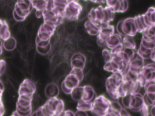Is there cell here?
<instances>
[{
    "label": "cell",
    "instance_id": "cell-1",
    "mask_svg": "<svg viewBox=\"0 0 155 116\" xmlns=\"http://www.w3.org/2000/svg\"><path fill=\"white\" fill-rule=\"evenodd\" d=\"M111 102L104 95H99L95 98L92 102L90 111L94 116H105L107 114Z\"/></svg>",
    "mask_w": 155,
    "mask_h": 116
},
{
    "label": "cell",
    "instance_id": "cell-2",
    "mask_svg": "<svg viewBox=\"0 0 155 116\" xmlns=\"http://www.w3.org/2000/svg\"><path fill=\"white\" fill-rule=\"evenodd\" d=\"M42 106L48 116H56L61 114L64 109L63 101L57 97L48 98Z\"/></svg>",
    "mask_w": 155,
    "mask_h": 116
},
{
    "label": "cell",
    "instance_id": "cell-3",
    "mask_svg": "<svg viewBox=\"0 0 155 116\" xmlns=\"http://www.w3.org/2000/svg\"><path fill=\"white\" fill-rule=\"evenodd\" d=\"M81 81L73 73L70 72L67 76L65 80L61 84V88L64 93L66 94H70L71 91L77 87Z\"/></svg>",
    "mask_w": 155,
    "mask_h": 116
},
{
    "label": "cell",
    "instance_id": "cell-4",
    "mask_svg": "<svg viewBox=\"0 0 155 116\" xmlns=\"http://www.w3.org/2000/svg\"><path fill=\"white\" fill-rule=\"evenodd\" d=\"M36 90L35 83L29 79H24L19 86L18 94H31L33 95Z\"/></svg>",
    "mask_w": 155,
    "mask_h": 116
},
{
    "label": "cell",
    "instance_id": "cell-5",
    "mask_svg": "<svg viewBox=\"0 0 155 116\" xmlns=\"http://www.w3.org/2000/svg\"><path fill=\"white\" fill-rule=\"evenodd\" d=\"M122 31L124 35L133 36L136 34L137 30L134 24L133 18H128L124 20L122 24Z\"/></svg>",
    "mask_w": 155,
    "mask_h": 116
},
{
    "label": "cell",
    "instance_id": "cell-6",
    "mask_svg": "<svg viewBox=\"0 0 155 116\" xmlns=\"http://www.w3.org/2000/svg\"><path fill=\"white\" fill-rule=\"evenodd\" d=\"M44 93L45 97L48 98L57 97L59 94V88L55 83H48L45 88Z\"/></svg>",
    "mask_w": 155,
    "mask_h": 116
},
{
    "label": "cell",
    "instance_id": "cell-7",
    "mask_svg": "<svg viewBox=\"0 0 155 116\" xmlns=\"http://www.w3.org/2000/svg\"><path fill=\"white\" fill-rule=\"evenodd\" d=\"M96 94L93 88L90 86H84L81 100L84 102H93Z\"/></svg>",
    "mask_w": 155,
    "mask_h": 116
},
{
    "label": "cell",
    "instance_id": "cell-8",
    "mask_svg": "<svg viewBox=\"0 0 155 116\" xmlns=\"http://www.w3.org/2000/svg\"><path fill=\"white\" fill-rule=\"evenodd\" d=\"M105 42L106 45L110 49H112L118 44L122 43L121 36L113 33L105 40Z\"/></svg>",
    "mask_w": 155,
    "mask_h": 116
},
{
    "label": "cell",
    "instance_id": "cell-9",
    "mask_svg": "<svg viewBox=\"0 0 155 116\" xmlns=\"http://www.w3.org/2000/svg\"><path fill=\"white\" fill-rule=\"evenodd\" d=\"M17 46V41L14 37L10 36L8 39L4 40L2 47L6 51H13Z\"/></svg>",
    "mask_w": 155,
    "mask_h": 116
},
{
    "label": "cell",
    "instance_id": "cell-10",
    "mask_svg": "<svg viewBox=\"0 0 155 116\" xmlns=\"http://www.w3.org/2000/svg\"><path fill=\"white\" fill-rule=\"evenodd\" d=\"M10 34L8 24L5 20H3L2 24L0 27V39L4 40L11 36Z\"/></svg>",
    "mask_w": 155,
    "mask_h": 116
},
{
    "label": "cell",
    "instance_id": "cell-11",
    "mask_svg": "<svg viewBox=\"0 0 155 116\" xmlns=\"http://www.w3.org/2000/svg\"><path fill=\"white\" fill-rule=\"evenodd\" d=\"M135 95V102L134 104V106L130 109H131L133 112H139L141 108L142 107L143 105V97L142 95L139 94L137 93L134 94Z\"/></svg>",
    "mask_w": 155,
    "mask_h": 116
},
{
    "label": "cell",
    "instance_id": "cell-12",
    "mask_svg": "<svg viewBox=\"0 0 155 116\" xmlns=\"http://www.w3.org/2000/svg\"><path fill=\"white\" fill-rule=\"evenodd\" d=\"M83 90L84 86H77L74 88L70 93L73 100H74L76 102H79L81 100L83 94Z\"/></svg>",
    "mask_w": 155,
    "mask_h": 116
},
{
    "label": "cell",
    "instance_id": "cell-13",
    "mask_svg": "<svg viewBox=\"0 0 155 116\" xmlns=\"http://www.w3.org/2000/svg\"><path fill=\"white\" fill-rule=\"evenodd\" d=\"M92 102H84L82 100H80L78 103L76 108L78 111H84V112L89 111L91 109Z\"/></svg>",
    "mask_w": 155,
    "mask_h": 116
},
{
    "label": "cell",
    "instance_id": "cell-14",
    "mask_svg": "<svg viewBox=\"0 0 155 116\" xmlns=\"http://www.w3.org/2000/svg\"><path fill=\"white\" fill-rule=\"evenodd\" d=\"M122 45L124 48H130L133 50L135 49L136 47L134 40L130 36H126L124 38Z\"/></svg>",
    "mask_w": 155,
    "mask_h": 116
},
{
    "label": "cell",
    "instance_id": "cell-15",
    "mask_svg": "<svg viewBox=\"0 0 155 116\" xmlns=\"http://www.w3.org/2000/svg\"><path fill=\"white\" fill-rule=\"evenodd\" d=\"M85 63H86L85 62L79 59H71V65L72 68H75L84 69V68L85 67Z\"/></svg>",
    "mask_w": 155,
    "mask_h": 116
},
{
    "label": "cell",
    "instance_id": "cell-16",
    "mask_svg": "<svg viewBox=\"0 0 155 116\" xmlns=\"http://www.w3.org/2000/svg\"><path fill=\"white\" fill-rule=\"evenodd\" d=\"M36 51L40 54H42V55H46L48 54L52 49V47L50 44H49L47 46L45 47H40L36 46Z\"/></svg>",
    "mask_w": 155,
    "mask_h": 116
},
{
    "label": "cell",
    "instance_id": "cell-17",
    "mask_svg": "<svg viewBox=\"0 0 155 116\" xmlns=\"http://www.w3.org/2000/svg\"><path fill=\"white\" fill-rule=\"evenodd\" d=\"M112 54L110 53V52L107 50H104L102 52V57L105 62V63H107L110 61L111 59Z\"/></svg>",
    "mask_w": 155,
    "mask_h": 116
},
{
    "label": "cell",
    "instance_id": "cell-18",
    "mask_svg": "<svg viewBox=\"0 0 155 116\" xmlns=\"http://www.w3.org/2000/svg\"><path fill=\"white\" fill-rule=\"evenodd\" d=\"M31 102L32 101L25 100L20 97H18L16 102V105H18L21 106H31Z\"/></svg>",
    "mask_w": 155,
    "mask_h": 116
},
{
    "label": "cell",
    "instance_id": "cell-19",
    "mask_svg": "<svg viewBox=\"0 0 155 116\" xmlns=\"http://www.w3.org/2000/svg\"><path fill=\"white\" fill-rule=\"evenodd\" d=\"M149 106H148L147 105L143 103L142 107L141 108L140 112V116H149Z\"/></svg>",
    "mask_w": 155,
    "mask_h": 116
},
{
    "label": "cell",
    "instance_id": "cell-20",
    "mask_svg": "<svg viewBox=\"0 0 155 116\" xmlns=\"http://www.w3.org/2000/svg\"><path fill=\"white\" fill-rule=\"evenodd\" d=\"M6 62L4 60H0V76L4 74L6 70Z\"/></svg>",
    "mask_w": 155,
    "mask_h": 116
},
{
    "label": "cell",
    "instance_id": "cell-21",
    "mask_svg": "<svg viewBox=\"0 0 155 116\" xmlns=\"http://www.w3.org/2000/svg\"><path fill=\"white\" fill-rule=\"evenodd\" d=\"M105 116H120V112L115 111L111 108H109Z\"/></svg>",
    "mask_w": 155,
    "mask_h": 116
},
{
    "label": "cell",
    "instance_id": "cell-22",
    "mask_svg": "<svg viewBox=\"0 0 155 116\" xmlns=\"http://www.w3.org/2000/svg\"><path fill=\"white\" fill-rule=\"evenodd\" d=\"M123 21L124 20H122V21H120L117 24V27H116V28H117V31L118 32V33L120 34V35H124L123 31H122V24H123Z\"/></svg>",
    "mask_w": 155,
    "mask_h": 116
},
{
    "label": "cell",
    "instance_id": "cell-23",
    "mask_svg": "<svg viewBox=\"0 0 155 116\" xmlns=\"http://www.w3.org/2000/svg\"><path fill=\"white\" fill-rule=\"evenodd\" d=\"M56 116H74V113L70 110L63 111L61 114Z\"/></svg>",
    "mask_w": 155,
    "mask_h": 116
},
{
    "label": "cell",
    "instance_id": "cell-24",
    "mask_svg": "<svg viewBox=\"0 0 155 116\" xmlns=\"http://www.w3.org/2000/svg\"><path fill=\"white\" fill-rule=\"evenodd\" d=\"M107 3L109 5V7L113 8V7L114 5V4L116 3L117 0H106Z\"/></svg>",
    "mask_w": 155,
    "mask_h": 116
},
{
    "label": "cell",
    "instance_id": "cell-25",
    "mask_svg": "<svg viewBox=\"0 0 155 116\" xmlns=\"http://www.w3.org/2000/svg\"><path fill=\"white\" fill-rule=\"evenodd\" d=\"M4 113H5V108H4V104L2 102L0 103V116H3L4 115Z\"/></svg>",
    "mask_w": 155,
    "mask_h": 116
},
{
    "label": "cell",
    "instance_id": "cell-26",
    "mask_svg": "<svg viewBox=\"0 0 155 116\" xmlns=\"http://www.w3.org/2000/svg\"><path fill=\"white\" fill-rule=\"evenodd\" d=\"M74 116H88L86 112L78 111L74 114Z\"/></svg>",
    "mask_w": 155,
    "mask_h": 116
},
{
    "label": "cell",
    "instance_id": "cell-27",
    "mask_svg": "<svg viewBox=\"0 0 155 116\" xmlns=\"http://www.w3.org/2000/svg\"><path fill=\"white\" fill-rule=\"evenodd\" d=\"M119 8L118 11L119 12H124V2H123V0H119Z\"/></svg>",
    "mask_w": 155,
    "mask_h": 116
},
{
    "label": "cell",
    "instance_id": "cell-28",
    "mask_svg": "<svg viewBox=\"0 0 155 116\" xmlns=\"http://www.w3.org/2000/svg\"><path fill=\"white\" fill-rule=\"evenodd\" d=\"M124 2V11H126L128 7V2L127 0H123Z\"/></svg>",
    "mask_w": 155,
    "mask_h": 116
},
{
    "label": "cell",
    "instance_id": "cell-29",
    "mask_svg": "<svg viewBox=\"0 0 155 116\" xmlns=\"http://www.w3.org/2000/svg\"><path fill=\"white\" fill-rule=\"evenodd\" d=\"M149 112L150 113V115L151 116H155V115H154V105L151 106V108H150V110Z\"/></svg>",
    "mask_w": 155,
    "mask_h": 116
},
{
    "label": "cell",
    "instance_id": "cell-30",
    "mask_svg": "<svg viewBox=\"0 0 155 116\" xmlns=\"http://www.w3.org/2000/svg\"><path fill=\"white\" fill-rule=\"evenodd\" d=\"M0 90L3 91V92H4V84H3V83L2 82L1 80H0Z\"/></svg>",
    "mask_w": 155,
    "mask_h": 116
},
{
    "label": "cell",
    "instance_id": "cell-31",
    "mask_svg": "<svg viewBox=\"0 0 155 116\" xmlns=\"http://www.w3.org/2000/svg\"><path fill=\"white\" fill-rule=\"evenodd\" d=\"M11 116H20V115L18 114V113L16 111H15L13 112V113L11 115Z\"/></svg>",
    "mask_w": 155,
    "mask_h": 116
},
{
    "label": "cell",
    "instance_id": "cell-32",
    "mask_svg": "<svg viewBox=\"0 0 155 116\" xmlns=\"http://www.w3.org/2000/svg\"><path fill=\"white\" fill-rule=\"evenodd\" d=\"M105 1V0H94V2H102Z\"/></svg>",
    "mask_w": 155,
    "mask_h": 116
},
{
    "label": "cell",
    "instance_id": "cell-33",
    "mask_svg": "<svg viewBox=\"0 0 155 116\" xmlns=\"http://www.w3.org/2000/svg\"><path fill=\"white\" fill-rule=\"evenodd\" d=\"M2 53V46L0 45V55Z\"/></svg>",
    "mask_w": 155,
    "mask_h": 116
},
{
    "label": "cell",
    "instance_id": "cell-34",
    "mask_svg": "<svg viewBox=\"0 0 155 116\" xmlns=\"http://www.w3.org/2000/svg\"><path fill=\"white\" fill-rule=\"evenodd\" d=\"M90 1H94V0H90Z\"/></svg>",
    "mask_w": 155,
    "mask_h": 116
}]
</instances>
